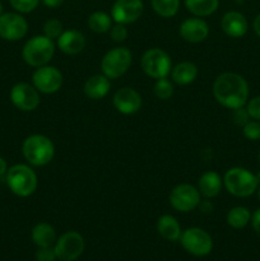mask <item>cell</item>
I'll list each match as a JSON object with an SVG mask.
<instances>
[{"instance_id": "cell-1", "label": "cell", "mask_w": 260, "mask_h": 261, "mask_svg": "<svg viewBox=\"0 0 260 261\" xmlns=\"http://www.w3.org/2000/svg\"><path fill=\"white\" fill-rule=\"evenodd\" d=\"M212 91L216 101L229 110L244 107L249 99V84L237 73H222L214 81Z\"/></svg>"}, {"instance_id": "cell-2", "label": "cell", "mask_w": 260, "mask_h": 261, "mask_svg": "<svg viewBox=\"0 0 260 261\" xmlns=\"http://www.w3.org/2000/svg\"><path fill=\"white\" fill-rule=\"evenodd\" d=\"M22 153L30 165L42 167L48 165L55 155V145L50 138L41 134L30 135L22 144Z\"/></svg>"}, {"instance_id": "cell-3", "label": "cell", "mask_w": 260, "mask_h": 261, "mask_svg": "<svg viewBox=\"0 0 260 261\" xmlns=\"http://www.w3.org/2000/svg\"><path fill=\"white\" fill-rule=\"evenodd\" d=\"M223 185L231 195L236 198L251 196L259 188L256 175L242 167H232L224 173Z\"/></svg>"}, {"instance_id": "cell-4", "label": "cell", "mask_w": 260, "mask_h": 261, "mask_svg": "<svg viewBox=\"0 0 260 261\" xmlns=\"http://www.w3.org/2000/svg\"><path fill=\"white\" fill-rule=\"evenodd\" d=\"M7 185L14 195L28 198L36 191L38 185L37 175L27 165H14L7 171Z\"/></svg>"}, {"instance_id": "cell-5", "label": "cell", "mask_w": 260, "mask_h": 261, "mask_svg": "<svg viewBox=\"0 0 260 261\" xmlns=\"http://www.w3.org/2000/svg\"><path fill=\"white\" fill-rule=\"evenodd\" d=\"M55 54L54 40L46 37L45 35L33 36L23 46L22 58L25 64L33 68L47 65Z\"/></svg>"}, {"instance_id": "cell-6", "label": "cell", "mask_w": 260, "mask_h": 261, "mask_svg": "<svg viewBox=\"0 0 260 261\" xmlns=\"http://www.w3.org/2000/svg\"><path fill=\"white\" fill-rule=\"evenodd\" d=\"M133 63V54L127 47H114L105 54L101 61L102 74L109 79H116L124 75Z\"/></svg>"}, {"instance_id": "cell-7", "label": "cell", "mask_w": 260, "mask_h": 261, "mask_svg": "<svg viewBox=\"0 0 260 261\" xmlns=\"http://www.w3.org/2000/svg\"><path fill=\"white\" fill-rule=\"evenodd\" d=\"M143 71L153 79L167 78L172 70V60L162 48L153 47L145 51L140 60Z\"/></svg>"}, {"instance_id": "cell-8", "label": "cell", "mask_w": 260, "mask_h": 261, "mask_svg": "<svg viewBox=\"0 0 260 261\" xmlns=\"http://www.w3.org/2000/svg\"><path fill=\"white\" fill-rule=\"evenodd\" d=\"M178 241L181 242L184 250L194 256H206L213 250V240H212L211 234L198 227L185 229L181 233Z\"/></svg>"}, {"instance_id": "cell-9", "label": "cell", "mask_w": 260, "mask_h": 261, "mask_svg": "<svg viewBox=\"0 0 260 261\" xmlns=\"http://www.w3.org/2000/svg\"><path fill=\"white\" fill-rule=\"evenodd\" d=\"M84 239L79 232L68 231L56 240L54 249L61 261H75L84 251Z\"/></svg>"}, {"instance_id": "cell-10", "label": "cell", "mask_w": 260, "mask_h": 261, "mask_svg": "<svg viewBox=\"0 0 260 261\" xmlns=\"http://www.w3.org/2000/svg\"><path fill=\"white\" fill-rule=\"evenodd\" d=\"M198 188L190 184H180L175 186L170 193V204L175 211L181 213H189L198 208L201 200Z\"/></svg>"}, {"instance_id": "cell-11", "label": "cell", "mask_w": 260, "mask_h": 261, "mask_svg": "<svg viewBox=\"0 0 260 261\" xmlns=\"http://www.w3.org/2000/svg\"><path fill=\"white\" fill-rule=\"evenodd\" d=\"M32 84L40 93L54 94L63 86V74L55 66H40L32 74Z\"/></svg>"}, {"instance_id": "cell-12", "label": "cell", "mask_w": 260, "mask_h": 261, "mask_svg": "<svg viewBox=\"0 0 260 261\" xmlns=\"http://www.w3.org/2000/svg\"><path fill=\"white\" fill-rule=\"evenodd\" d=\"M40 99V92L33 87V84L20 82L10 89V101L23 112H31L37 109Z\"/></svg>"}, {"instance_id": "cell-13", "label": "cell", "mask_w": 260, "mask_h": 261, "mask_svg": "<svg viewBox=\"0 0 260 261\" xmlns=\"http://www.w3.org/2000/svg\"><path fill=\"white\" fill-rule=\"evenodd\" d=\"M28 23L19 13H3L0 15V37L5 41H19L27 35Z\"/></svg>"}, {"instance_id": "cell-14", "label": "cell", "mask_w": 260, "mask_h": 261, "mask_svg": "<svg viewBox=\"0 0 260 261\" xmlns=\"http://www.w3.org/2000/svg\"><path fill=\"white\" fill-rule=\"evenodd\" d=\"M144 4L142 0H116L111 8V18L115 23L130 24L142 17Z\"/></svg>"}, {"instance_id": "cell-15", "label": "cell", "mask_w": 260, "mask_h": 261, "mask_svg": "<svg viewBox=\"0 0 260 261\" xmlns=\"http://www.w3.org/2000/svg\"><path fill=\"white\" fill-rule=\"evenodd\" d=\"M114 107L122 115H134L142 107V97L135 89L130 87H122L115 92L112 97Z\"/></svg>"}, {"instance_id": "cell-16", "label": "cell", "mask_w": 260, "mask_h": 261, "mask_svg": "<svg viewBox=\"0 0 260 261\" xmlns=\"http://www.w3.org/2000/svg\"><path fill=\"white\" fill-rule=\"evenodd\" d=\"M178 33L186 42L199 43L208 37L209 25L205 20L199 17L188 18L181 23Z\"/></svg>"}, {"instance_id": "cell-17", "label": "cell", "mask_w": 260, "mask_h": 261, "mask_svg": "<svg viewBox=\"0 0 260 261\" xmlns=\"http://www.w3.org/2000/svg\"><path fill=\"white\" fill-rule=\"evenodd\" d=\"M221 28L229 37L240 38L246 35L249 25H247V19L242 13L232 10L223 15L221 20Z\"/></svg>"}, {"instance_id": "cell-18", "label": "cell", "mask_w": 260, "mask_h": 261, "mask_svg": "<svg viewBox=\"0 0 260 261\" xmlns=\"http://www.w3.org/2000/svg\"><path fill=\"white\" fill-rule=\"evenodd\" d=\"M56 41L59 50L66 55H76L86 47V37L76 30L64 31Z\"/></svg>"}, {"instance_id": "cell-19", "label": "cell", "mask_w": 260, "mask_h": 261, "mask_svg": "<svg viewBox=\"0 0 260 261\" xmlns=\"http://www.w3.org/2000/svg\"><path fill=\"white\" fill-rule=\"evenodd\" d=\"M223 186V178L216 171H206L199 177L198 190L205 199H213L219 195Z\"/></svg>"}, {"instance_id": "cell-20", "label": "cell", "mask_w": 260, "mask_h": 261, "mask_svg": "<svg viewBox=\"0 0 260 261\" xmlns=\"http://www.w3.org/2000/svg\"><path fill=\"white\" fill-rule=\"evenodd\" d=\"M111 88V82L105 74H96L89 76L84 83V94L89 99H102L107 96Z\"/></svg>"}, {"instance_id": "cell-21", "label": "cell", "mask_w": 260, "mask_h": 261, "mask_svg": "<svg viewBox=\"0 0 260 261\" xmlns=\"http://www.w3.org/2000/svg\"><path fill=\"white\" fill-rule=\"evenodd\" d=\"M196 76H198V66L191 61H181L171 70L172 82L178 86L191 84L195 81Z\"/></svg>"}, {"instance_id": "cell-22", "label": "cell", "mask_w": 260, "mask_h": 261, "mask_svg": "<svg viewBox=\"0 0 260 261\" xmlns=\"http://www.w3.org/2000/svg\"><path fill=\"white\" fill-rule=\"evenodd\" d=\"M157 232L160 233V236L162 239L171 242L178 241L181 237V233H183L177 219L175 217L170 216V214H165V216H161L158 218Z\"/></svg>"}, {"instance_id": "cell-23", "label": "cell", "mask_w": 260, "mask_h": 261, "mask_svg": "<svg viewBox=\"0 0 260 261\" xmlns=\"http://www.w3.org/2000/svg\"><path fill=\"white\" fill-rule=\"evenodd\" d=\"M31 237H32L33 244L37 247L54 246L56 240H58L55 228L51 224L46 223V222H41V223L36 224L32 228Z\"/></svg>"}, {"instance_id": "cell-24", "label": "cell", "mask_w": 260, "mask_h": 261, "mask_svg": "<svg viewBox=\"0 0 260 261\" xmlns=\"http://www.w3.org/2000/svg\"><path fill=\"white\" fill-rule=\"evenodd\" d=\"M219 0H185V7L191 14L203 18L213 14L218 9Z\"/></svg>"}, {"instance_id": "cell-25", "label": "cell", "mask_w": 260, "mask_h": 261, "mask_svg": "<svg viewBox=\"0 0 260 261\" xmlns=\"http://www.w3.org/2000/svg\"><path fill=\"white\" fill-rule=\"evenodd\" d=\"M251 221V213L246 206H235L227 213V223L235 229L245 228Z\"/></svg>"}, {"instance_id": "cell-26", "label": "cell", "mask_w": 260, "mask_h": 261, "mask_svg": "<svg viewBox=\"0 0 260 261\" xmlns=\"http://www.w3.org/2000/svg\"><path fill=\"white\" fill-rule=\"evenodd\" d=\"M88 27L89 30L93 31L94 33H106L110 32L112 27V18L107 13L94 12L88 17Z\"/></svg>"}, {"instance_id": "cell-27", "label": "cell", "mask_w": 260, "mask_h": 261, "mask_svg": "<svg viewBox=\"0 0 260 261\" xmlns=\"http://www.w3.org/2000/svg\"><path fill=\"white\" fill-rule=\"evenodd\" d=\"M152 8L160 17L171 18L177 14L180 0H150Z\"/></svg>"}, {"instance_id": "cell-28", "label": "cell", "mask_w": 260, "mask_h": 261, "mask_svg": "<svg viewBox=\"0 0 260 261\" xmlns=\"http://www.w3.org/2000/svg\"><path fill=\"white\" fill-rule=\"evenodd\" d=\"M153 92H154V96L157 97L158 99L166 101V99H170L171 97L173 96L175 88H173L172 82L168 81L167 78H161L157 79V82L154 83Z\"/></svg>"}, {"instance_id": "cell-29", "label": "cell", "mask_w": 260, "mask_h": 261, "mask_svg": "<svg viewBox=\"0 0 260 261\" xmlns=\"http://www.w3.org/2000/svg\"><path fill=\"white\" fill-rule=\"evenodd\" d=\"M64 32L63 23L59 19H48L43 24V35L51 40H58L61 33Z\"/></svg>"}, {"instance_id": "cell-30", "label": "cell", "mask_w": 260, "mask_h": 261, "mask_svg": "<svg viewBox=\"0 0 260 261\" xmlns=\"http://www.w3.org/2000/svg\"><path fill=\"white\" fill-rule=\"evenodd\" d=\"M13 9L18 13H31L37 8L40 0H9Z\"/></svg>"}, {"instance_id": "cell-31", "label": "cell", "mask_w": 260, "mask_h": 261, "mask_svg": "<svg viewBox=\"0 0 260 261\" xmlns=\"http://www.w3.org/2000/svg\"><path fill=\"white\" fill-rule=\"evenodd\" d=\"M244 137L249 140H259L260 139V121L256 120H250L247 124L242 126Z\"/></svg>"}, {"instance_id": "cell-32", "label": "cell", "mask_w": 260, "mask_h": 261, "mask_svg": "<svg viewBox=\"0 0 260 261\" xmlns=\"http://www.w3.org/2000/svg\"><path fill=\"white\" fill-rule=\"evenodd\" d=\"M110 37L112 38L114 42H124L127 38V30L126 27H125V24L116 23L114 27H111V30H110Z\"/></svg>"}, {"instance_id": "cell-33", "label": "cell", "mask_w": 260, "mask_h": 261, "mask_svg": "<svg viewBox=\"0 0 260 261\" xmlns=\"http://www.w3.org/2000/svg\"><path fill=\"white\" fill-rule=\"evenodd\" d=\"M36 261H55L58 259L54 246L50 247H38L36 251Z\"/></svg>"}, {"instance_id": "cell-34", "label": "cell", "mask_w": 260, "mask_h": 261, "mask_svg": "<svg viewBox=\"0 0 260 261\" xmlns=\"http://www.w3.org/2000/svg\"><path fill=\"white\" fill-rule=\"evenodd\" d=\"M232 121L237 125V126H244L245 124L250 121V116L247 114V110L245 107H239V109L232 110Z\"/></svg>"}, {"instance_id": "cell-35", "label": "cell", "mask_w": 260, "mask_h": 261, "mask_svg": "<svg viewBox=\"0 0 260 261\" xmlns=\"http://www.w3.org/2000/svg\"><path fill=\"white\" fill-rule=\"evenodd\" d=\"M246 110L250 119L260 121V96L254 97L252 99H250V101L247 102Z\"/></svg>"}, {"instance_id": "cell-36", "label": "cell", "mask_w": 260, "mask_h": 261, "mask_svg": "<svg viewBox=\"0 0 260 261\" xmlns=\"http://www.w3.org/2000/svg\"><path fill=\"white\" fill-rule=\"evenodd\" d=\"M198 208H199V211H200L203 214H209V213H212V212H213L214 206H213V203H212L209 199H204V200H200Z\"/></svg>"}, {"instance_id": "cell-37", "label": "cell", "mask_w": 260, "mask_h": 261, "mask_svg": "<svg viewBox=\"0 0 260 261\" xmlns=\"http://www.w3.org/2000/svg\"><path fill=\"white\" fill-rule=\"evenodd\" d=\"M250 222H251V226L252 228H254V231L260 236V208L256 209V211L251 214V221Z\"/></svg>"}, {"instance_id": "cell-38", "label": "cell", "mask_w": 260, "mask_h": 261, "mask_svg": "<svg viewBox=\"0 0 260 261\" xmlns=\"http://www.w3.org/2000/svg\"><path fill=\"white\" fill-rule=\"evenodd\" d=\"M42 4L45 7L51 8V9H55V8H59L64 3V0H41Z\"/></svg>"}, {"instance_id": "cell-39", "label": "cell", "mask_w": 260, "mask_h": 261, "mask_svg": "<svg viewBox=\"0 0 260 261\" xmlns=\"http://www.w3.org/2000/svg\"><path fill=\"white\" fill-rule=\"evenodd\" d=\"M252 28H254V32L256 33L257 37H260V14H257L255 17L254 23H252Z\"/></svg>"}, {"instance_id": "cell-40", "label": "cell", "mask_w": 260, "mask_h": 261, "mask_svg": "<svg viewBox=\"0 0 260 261\" xmlns=\"http://www.w3.org/2000/svg\"><path fill=\"white\" fill-rule=\"evenodd\" d=\"M8 171V165H7V161L4 160L3 157H0V177L3 175H5Z\"/></svg>"}, {"instance_id": "cell-41", "label": "cell", "mask_w": 260, "mask_h": 261, "mask_svg": "<svg viewBox=\"0 0 260 261\" xmlns=\"http://www.w3.org/2000/svg\"><path fill=\"white\" fill-rule=\"evenodd\" d=\"M257 198H259V201H260V185L259 188H257Z\"/></svg>"}, {"instance_id": "cell-42", "label": "cell", "mask_w": 260, "mask_h": 261, "mask_svg": "<svg viewBox=\"0 0 260 261\" xmlns=\"http://www.w3.org/2000/svg\"><path fill=\"white\" fill-rule=\"evenodd\" d=\"M3 14V4H2V2H0V15Z\"/></svg>"}, {"instance_id": "cell-43", "label": "cell", "mask_w": 260, "mask_h": 261, "mask_svg": "<svg viewBox=\"0 0 260 261\" xmlns=\"http://www.w3.org/2000/svg\"><path fill=\"white\" fill-rule=\"evenodd\" d=\"M256 178H257V181H259V185H260V172L256 175Z\"/></svg>"}, {"instance_id": "cell-44", "label": "cell", "mask_w": 260, "mask_h": 261, "mask_svg": "<svg viewBox=\"0 0 260 261\" xmlns=\"http://www.w3.org/2000/svg\"><path fill=\"white\" fill-rule=\"evenodd\" d=\"M259 162H260V153H259Z\"/></svg>"}, {"instance_id": "cell-45", "label": "cell", "mask_w": 260, "mask_h": 261, "mask_svg": "<svg viewBox=\"0 0 260 261\" xmlns=\"http://www.w3.org/2000/svg\"><path fill=\"white\" fill-rule=\"evenodd\" d=\"M236 2H241V0H236Z\"/></svg>"}]
</instances>
